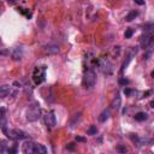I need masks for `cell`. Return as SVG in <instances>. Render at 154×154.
<instances>
[{
    "label": "cell",
    "mask_w": 154,
    "mask_h": 154,
    "mask_svg": "<svg viewBox=\"0 0 154 154\" xmlns=\"http://www.w3.org/2000/svg\"><path fill=\"white\" fill-rule=\"evenodd\" d=\"M117 151L120 152V153H126V152H128L126 147H124V146H118V147H117Z\"/></svg>",
    "instance_id": "25"
},
{
    "label": "cell",
    "mask_w": 154,
    "mask_h": 154,
    "mask_svg": "<svg viewBox=\"0 0 154 154\" xmlns=\"http://www.w3.org/2000/svg\"><path fill=\"white\" fill-rule=\"evenodd\" d=\"M45 52L47 53V54H57V53H59V46L57 45H47L45 47Z\"/></svg>",
    "instance_id": "13"
},
{
    "label": "cell",
    "mask_w": 154,
    "mask_h": 154,
    "mask_svg": "<svg viewBox=\"0 0 154 154\" xmlns=\"http://www.w3.org/2000/svg\"><path fill=\"white\" fill-rule=\"evenodd\" d=\"M110 116H111L110 110H105V111L101 112V115L99 116V120H100L101 123H104V122H106V120L110 118Z\"/></svg>",
    "instance_id": "15"
},
{
    "label": "cell",
    "mask_w": 154,
    "mask_h": 154,
    "mask_svg": "<svg viewBox=\"0 0 154 154\" xmlns=\"http://www.w3.org/2000/svg\"><path fill=\"white\" fill-rule=\"evenodd\" d=\"M130 57H128V58H126V62H124L123 63V65H122V69H120V72H123L124 70H125V68H126V66H128V64H129V62H130Z\"/></svg>",
    "instance_id": "23"
},
{
    "label": "cell",
    "mask_w": 154,
    "mask_h": 154,
    "mask_svg": "<svg viewBox=\"0 0 154 154\" xmlns=\"http://www.w3.org/2000/svg\"><path fill=\"white\" fill-rule=\"evenodd\" d=\"M0 153L1 154H7V153H10V147L6 145V141H3L0 142Z\"/></svg>",
    "instance_id": "18"
},
{
    "label": "cell",
    "mask_w": 154,
    "mask_h": 154,
    "mask_svg": "<svg viewBox=\"0 0 154 154\" xmlns=\"http://www.w3.org/2000/svg\"><path fill=\"white\" fill-rule=\"evenodd\" d=\"M96 82V75L93 70L85 71L84 76H83V87L85 89H92L95 85Z\"/></svg>",
    "instance_id": "3"
},
{
    "label": "cell",
    "mask_w": 154,
    "mask_h": 154,
    "mask_svg": "<svg viewBox=\"0 0 154 154\" xmlns=\"http://www.w3.org/2000/svg\"><path fill=\"white\" fill-rule=\"evenodd\" d=\"M152 77H153V78H154V71H153V72H152Z\"/></svg>",
    "instance_id": "31"
},
{
    "label": "cell",
    "mask_w": 154,
    "mask_h": 154,
    "mask_svg": "<svg viewBox=\"0 0 154 154\" xmlns=\"http://www.w3.org/2000/svg\"><path fill=\"white\" fill-rule=\"evenodd\" d=\"M3 132L9 138H11V140H25V138H28L26 132H24L22 130H18V129H7V128H4L3 129Z\"/></svg>",
    "instance_id": "2"
},
{
    "label": "cell",
    "mask_w": 154,
    "mask_h": 154,
    "mask_svg": "<svg viewBox=\"0 0 154 154\" xmlns=\"http://www.w3.org/2000/svg\"><path fill=\"white\" fill-rule=\"evenodd\" d=\"M99 68L102 71L104 75H106V76H110L113 72V64L106 58H102V59L99 60Z\"/></svg>",
    "instance_id": "4"
},
{
    "label": "cell",
    "mask_w": 154,
    "mask_h": 154,
    "mask_svg": "<svg viewBox=\"0 0 154 154\" xmlns=\"http://www.w3.org/2000/svg\"><path fill=\"white\" fill-rule=\"evenodd\" d=\"M137 16H138V11L134 10V11L129 12L128 15H126V17H125V21H126V22H131V21H134V19H135Z\"/></svg>",
    "instance_id": "17"
},
{
    "label": "cell",
    "mask_w": 154,
    "mask_h": 154,
    "mask_svg": "<svg viewBox=\"0 0 154 154\" xmlns=\"http://www.w3.org/2000/svg\"><path fill=\"white\" fill-rule=\"evenodd\" d=\"M120 106H122V98H120V95L117 93L116 96L113 98L112 102H111V107H112V109H115V110L117 111V110H119V109H120Z\"/></svg>",
    "instance_id": "12"
},
{
    "label": "cell",
    "mask_w": 154,
    "mask_h": 154,
    "mask_svg": "<svg viewBox=\"0 0 154 154\" xmlns=\"http://www.w3.org/2000/svg\"><path fill=\"white\" fill-rule=\"evenodd\" d=\"M143 31L146 34H149V33L154 31V23H146L143 25Z\"/></svg>",
    "instance_id": "19"
},
{
    "label": "cell",
    "mask_w": 154,
    "mask_h": 154,
    "mask_svg": "<svg viewBox=\"0 0 154 154\" xmlns=\"http://www.w3.org/2000/svg\"><path fill=\"white\" fill-rule=\"evenodd\" d=\"M134 93V90H131V89H129V88H126V89H124V94L126 95V96H130L131 94Z\"/></svg>",
    "instance_id": "26"
},
{
    "label": "cell",
    "mask_w": 154,
    "mask_h": 154,
    "mask_svg": "<svg viewBox=\"0 0 154 154\" xmlns=\"http://www.w3.org/2000/svg\"><path fill=\"white\" fill-rule=\"evenodd\" d=\"M81 119H82V113L81 112H77V113H75L72 117H71V119H70V126L71 128H75V126L81 122Z\"/></svg>",
    "instance_id": "11"
},
{
    "label": "cell",
    "mask_w": 154,
    "mask_h": 154,
    "mask_svg": "<svg viewBox=\"0 0 154 154\" xmlns=\"http://www.w3.org/2000/svg\"><path fill=\"white\" fill-rule=\"evenodd\" d=\"M141 46L147 50L154 46V35H145L141 37Z\"/></svg>",
    "instance_id": "7"
},
{
    "label": "cell",
    "mask_w": 154,
    "mask_h": 154,
    "mask_svg": "<svg viewBox=\"0 0 154 154\" xmlns=\"http://www.w3.org/2000/svg\"><path fill=\"white\" fill-rule=\"evenodd\" d=\"M147 119H148V115L145 112H138L135 115V120H137V122H145Z\"/></svg>",
    "instance_id": "16"
},
{
    "label": "cell",
    "mask_w": 154,
    "mask_h": 154,
    "mask_svg": "<svg viewBox=\"0 0 154 154\" xmlns=\"http://www.w3.org/2000/svg\"><path fill=\"white\" fill-rule=\"evenodd\" d=\"M132 35H134V29H131V28L126 29V31H125V39H130Z\"/></svg>",
    "instance_id": "22"
},
{
    "label": "cell",
    "mask_w": 154,
    "mask_h": 154,
    "mask_svg": "<svg viewBox=\"0 0 154 154\" xmlns=\"http://www.w3.org/2000/svg\"><path fill=\"white\" fill-rule=\"evenodd\" d=\"M130 138H131V141L135 142L137 146H141V145H140V137L136 135V134H131V135H130Z\"/></svg>",
    "instance_id": "21"
},
{
    "label": "cell",
    "mask_w": 154,
    "mask_h": 154,
    "mask_svg": "<svg viewBox=\"0 0 154 154\" xmlns=\"http://www.w3.org/2000/svg\"><path fill=\"white\" fill-rule=\"evenodd\" d=\"M34 148H35V143L31 141H26L22 145V152L24 154H31L34 153Z\"/></svg>",
    "instance_id": "10"
},
{
    "label": "cell",
    "mask_w": 154,
    "mask_h": 154,
    "mask_svg": "<svg viewBox=\"0 0 154 154\" xmlns=\"http://www.w3.org/2000/svg\"><path fill=\"white\" fill-rule=\"evenodd\" d=\"M129 83H130L129 79H126V78H119V84L126 85V84H129Z\"/></svg>",
    "instance_id": "24"
},
{
    "label": "cell",
    "mask_w": 154,
    "mask_h": 154,
    "mask_svg": "<svg viewBox=\"0 0 154 154\" xmlns=\"http://www.w3.org/2000/svg\"><path fill=\"white\" fill-rule=\"evenodd\" d=\"M25 117H26V120H29V122H36L37 119H40V117H41V109H40V106L37 104L29 106L26 109Z\"/></svg>",
    "instance_id": "1"
},
{
    "label": "cell",
    "mask_w": 154,
    "mask_h": 154,
    "mask_svg": "<svg viewBox=\"0 0 154 154\" xmlns=\"http://www.w3.org/2000/svg\"><path fill=\"white\" fill-rule=\"evenodd\" d=\"M9 3L10 4H13V3H15V0H9Z\"/></svg>",
    "instance_id": "30"
},
{
    "label": "cell",
    "mask_w": 154,
    "mask_h": 154,
    "mask_svg": "<svg viewBox=\"0 0 154 154\" xmlns=\"http://www.w3.org/2000/svg\"><path fill=\"white\" fill-rule=\"evenodd\" d=\"M45 123L48 126L50 129H53L57 124V118H56V113L54 111H50L47 115L45 116Z\"/></svg>",
    "instance_id": "6"
},
{
    "label": "cell",
    "mask_w": 154,
    "mask_h": 154,
    "mask_svg": "<svg viewBox=\"0 0 154 154\" xmlns=\"http://www.w3.org/2000/svg\"><path fill=\"white\" fill-rule=\"evenodd\" d=\"M96 132H98V128L95 125L89 126V129L87 130V134H88V135H96Z\"/></svg>",
    "instance_id": "20"
},
{
    "label": "cell",
    "mask_w": 154,
    "mask_h": 154,
    "mask_svg": "<svg viewBox=\"0 0 154 154\" xmlns=\"http://www.w3.org/2000/svg\"><path fill=\"white\" fill-rule=\"evenodd\" d=\"M136 4H138V5H143L145 4V1H142V0H134Z\"/></svg>",
    "instance_id": "28"
},
{
    "label": "cell",
    "mask_w": 154,
    "mask_h": 154,
    "mask_svg": "<svg viewBox=\"0 0 154 154\" xmlns=\"http://www.w3.org/2000/svg\"><path fill=\"white\" fill-rule=\"evenodd\" d=\"M76 141H79V142H84L85 140H84L83 137H79V136H77V137H76Z\"/></svg>",
    "instance_id": "27"
},
{
    "label": "cell",
    "mask_w": 154,
    "mask_h": 154,
    "mask_svg": "<svg viewBox=\"0 0 154 154\" xmlns=\"http://www.w3.org/2000/svg\"><path fill=\"white\" fill-rule=\"evenodd\" d=\"M17 94V92H12V87L7 85V84H4L0 87V98L1 99H5L6 96H9V95H16Z\"/></svg>",
    "instance_id": "8"
},
{
    "label": "cell",
    "mask_w": 154,
    "mask_h": 154,
    "mask_svg": "<svg viewBox=\"0 0 154 154\" xmlns=\"http://www.w3.org/2000/svg\"><path fill=\"white\" fill-rule=\"evenodd\" d=\"M149 105H151V107H152V109H154V100H152Z\"/></svg>",
    "instance_id": "29"
},
{
    "label": "cell",
    "mask_w": 154,
    "mask_h": 154,
    "mask_svg": "<svg viewBox=\"0 0 154 154\" xmlns=\"http://www.w3.org/2000/svg\"><path fill=\"white\" fill-rule=\"evenodd\" d=\"M23 57V47H21V46H16V47H13L12 51H11V58L13 60H16V62H18V60H21Z\"/></svg>",
    "instance_id": "9"
},
{
    "label": "cell",
    "mask_w": 154,
    "mask_h": 154,
    "mask_svg": "<svg viewBox=\"0 0 154 154\" xmlns=\"http://www.w3.org/2000/svg\"><path fill=\"white\" fill-rule=\"evenodd\" d=\"M45 71H46L45 68H39V66L35 68L34 73H33V78H34L36 84H40V83H42L45 81V76H46Z\"/></svg>",
    "instance_id": "5"
},
{
    "label": "cell",
    "mask_w": 154,
    "mask_h": 154,
    "mask_svg": "<svg viewBox=\"0 0 154 154\" xmlns=\"http://www.w3.org/2000/svg\"><path fill=\"white\" fill-rule=\"evenodd\" d=\"M35 154H46L47 153V148L43 145H36L35 143V148H34Z\"/></svg>",
    "instance_id": "14"
}]
</instances>
